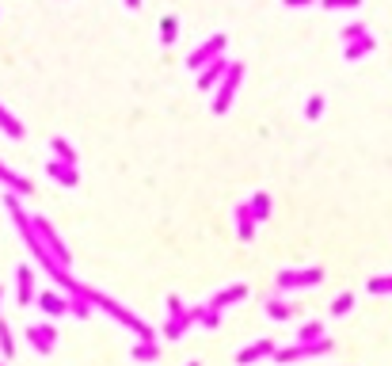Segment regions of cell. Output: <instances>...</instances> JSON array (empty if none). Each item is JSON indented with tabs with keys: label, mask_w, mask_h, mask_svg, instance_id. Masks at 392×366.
<instances>
[{
	"label": "cell",
	"mask_w": 392,
	"mask_h": 366,
	"mask_svg": "<svg viewBox=\"0 0 392 366\" xmlns=\"http://www.w3.org/2000/svg\"><path fill=\"white\" fill-rule=\"evenodd\" d=\"M290 4H308V0H290Z\"/></svg>",
	"instance_id": "2"
},
{
	"label": "cell",
	"mask_w": 392,
	"mask_h": 366,
	"mask_svg": "<svg viewBox=\"0 0 392 366\" xmlns=\"http://www.w3.org/2000/svg\"><path fill=\"white\" fill-rule=\"evenodd\" d=\"M350 4H358V0H328V8H350Z\"/></svg>",
	"instance_id": "1"
}]
</instances>
